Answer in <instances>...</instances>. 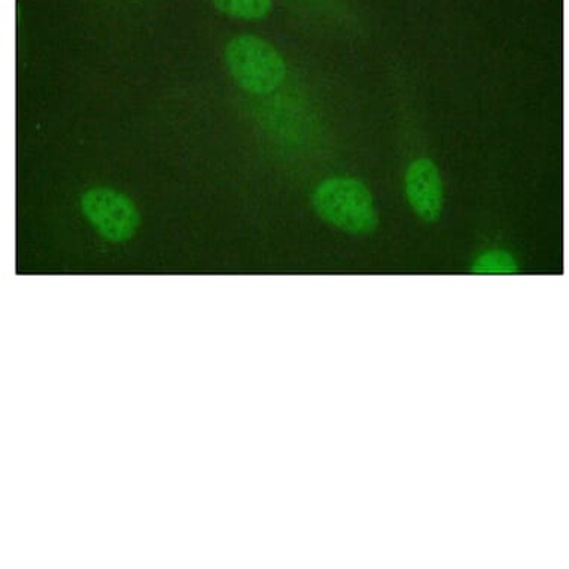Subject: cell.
<instances>
[{"label":"cell","instance_id":"obj_6","mask_svg":"<svg viewBox=\"0 0 569 569\" xmlns=\"http://www.w3.org/2000/svg\"><path fill=\"white\" fill-rule=\"evenodd\" d=\"M518 262L506 251H489L476 258L472 273L476 274H513L518 273Z\"/></svg>","mask_w":569,"mask_h":569},{"label":"cell","instance_id":"obj_5","mask_svg":"<svg viewBox=\"0 0 569 569\" xmlns=\"http://www.w3.org/2000/svg\"><path fill=\"white\" fill-rule=\"evenodd\" d=\"M222 14L240 20H261L271 11V0H212Z\"/></svg>","mask_w":569,"mask_h":569},{"label":"cell","instance_id":"obj_4","mask_svg":"<svg viewBox=\"0 0 569 569\" xmlns=\"http://www.w3.org/2000/svg\"><path fill=\"white\" fill-rule=\"evenodd\" d=\"M406 197L416 216L425 222L440 220L445 204L443 179L435 161L419 159L407 169Z\"/></svg>","mask_w":569,"mask_h":569},{"label":"cell","instance_id":"obj_1","mask_svg":"<svg viewBox=\"0 0 569 569\" xmlns=\"http://www.w3.org/2000/svg\"><path fill=\"white\" fill-rule=\"evenodd\" d=\"M312 204L321 220L346 233L366 236L378 229L379 216L373 196L360 179H326L315 190Z\"/></svg>","mask_w":569,"mask_h":569},{"label":"cell","instance_id":"obj_2","mask_svg":"<svg viewBox=\"0 0 569 569\" xmlns=\"http://www.w3.org/2000/svg\"><path fill=\"white\" fill-rule=\"evenodd\" d=\"M224 57L236 84L251 94H269L287 77L283 57L271 43L253 34H239L231 39Z\"/></svg>","mask_w":569,"mask_h":569},{"label":"cell","instance_id":"obj_3","mask_svg":"<svg viewBox=\"0 0 569 569\" xmlns=\"http://www.w3.org/2000/svg\"><path fill=\"white\" fill-rule=\"evenodd\" d=\"M86 220L107 242L126 243L138 233L140 213L133 200L121 191L94 187L81 196Z\"/></svg>","mask_w":569,"mask_h":569}]
</instances>
